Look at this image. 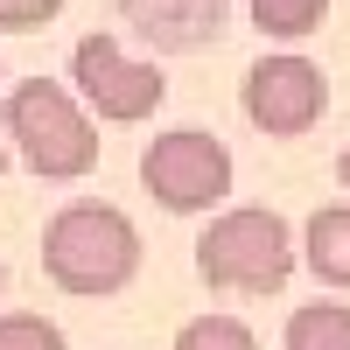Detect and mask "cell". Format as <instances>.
<instances>
[{
    "mask_svg": "<svg viewBox=\"0 0 350 350\" xmlns=\"http://www.w3.org/2000/svg\"><path fill=\"white\" fill-rule=\"evenodd\" d=\"M120 14H126V28L148 49L183 56V49H203V42L224 36L231 0H120Z\"/></svg>",
    "mask_w": 350,
    "mask_h": 350,
    "instance_id": "cell-7",
    "label": "cell"
},
{
    "mask_svg": "<svg viewBox=\"0 0 350 350\" xmlns=\"http://www.w3.org/2000/svg\"><path fill=\"white\" fill-rule=\"evenodd\" d=\"M287 350H350V308L343 301H308L287 315Z\"/></svg>",
    "mask_w": 350,
    "mask_h": 350,
    "instance_id": "cell-9",
    "label": "cell"
},
{
    "mask_svg": "<svg viewBox=\"0 0 350 350\" xmlns=\"http://www.w3.org/2000/svg\"><path fill=\"white\" fill-rule=\"evenodd\" d=\"M329 14V0H252V21H259V36H280V42H301L315 36Z\"/></svg>",
    "mask_w": 350,
    "mask_h": 350,
    "instance_id": "cell-10",
    "label": "cell"
},
{
    "mask_svg": "<svg viewBox=\"0 0 350 350\" xmlns=\"http://www.w3.org/2000/svg\"><path fill=\"white\" fill-rule=\"evenodd\" d=\"M175 350H259V336L239 323V315H196V323H183Z\"/></svg>",
    "mask_w": 350,
    "mask_h": 350,
    "instance_id": "cell-11",
    "label": "cell"
},
{
    "mask_svg": "<svg viewBox=\"0 0 350 350\" xmlns=\"http://www.w3.org/2000/svg\"><path fill=\"white\" fill-rule=\"evenodd\" d=\"M42 273L64 287V295H120L140 273V231L120 203H64L42 224Z\"/></svg>",
    "mask_w": 350,
    "mask_h": 350,
    "instance_id": "cell-1",
    "label": "cell"
},
{
    "mask_svg": "<svg viewBox=\"0 0 350 350\" xmlns=\"http://www.w3.org/2000/svg\"><path fill=\"white\" fill-rule=\"evenodd\" d=\"M323 112H329V77L308 56L280 49V56H259L245 70V120L267 140H301Z\"/></svg>",
    "mask_w": 350,
    "mask_h": 350,
    "instance_id": "cell-6",
    "label": "cell"
},
{
    "mask_svg": "<svg viewBox=\"0 0 350 350\" xmlns=\"http://www.w3.org/2000/svg\"><path fill=\"white\" fill-rule=\"evenodd\" d=\"M196 273H203V287H224V295H280L287 273H295L287 217L267 211V203L217 211L196 239Z\"/></svg>",
    "mask_w": 350,
    "mask_h": 350,
    "instance_id": "cell-3",
    "label": "cell"
},
{
    "mask_svg": "<svg viewBox=\"0 0 350 350\" xmlns=\"http://www.w3.org/2000/svg\"><path fill=\"white\" fill-rule=\"evenodd\" d=\"M0 126H8L21 168L42 183H77L98 168V126L77 105V92H64L56 77H21L0 105Z\"/></svg>",
    "mask_w": 350,
    "mask_h": 350,
    "instance_id": "cell-2",
    "label": "cell"
},
{
    "mask_svg": "<svg viewBox=\"0 0 350 350\" xmlns=\"http://www.w3.org/2000/svg\"><path fill=\"white\" fill-rule=\"evenodd\" d=\"M70 92L84 112H98L112 126H133L168 98V84H161V64H133L120 49V36H84L70 49Z\"/></svg>",
    "mask_w": 350,
    "mask_h": 350,
    "instance_id": "cell-5",
    "label": "cell"
},
{
    "mask_svg": "<svg viewBox=\"0 0 350 350\" xmlns=\"http://www.w3.org/2000/svg\"><path fill=\"white\" fill-rule=\"evenodd\" d=\"M0 287H8V259H0Z\"/></svg>",
    "mask_w": 350,
    "mask_h": 350,
    "instance_id": "cell-15",
    "label": "cell"
},
{
    "mask_svg": "<svg viewBox=\"0 0 350 350\" xmlns=\"http://www.w3.org/2000/svg\"><path fill=\"white\" fill-rule=\"evenodd\" d=\"M64 8H70V0H0V28H42Z\"/></svg>",
    "mask_w": 350,
    "mask_h": 350,
    "instance_id": "cell-13",
    "label": "cell"
},
{
    "mask_svg": "<svg viewBox=\"0 0 350 350\" xmlns=\"http://www.w3.org/2000/svg\"><path fill=\"white\" fill-rule=\"evenodd\" d=\"M301 267L315 280H329V287H350V203H323V211L308 217L301 231Z\"/></svg>",
    "mask_w": 350,
    "mask_h": 350,
    "instance_id": "cell-8",
    "label": "cell"
},
{
    "mask_svg": "<svg viewBox=\"0 0 350 350\" xmlns=\"http://www.w3.org/2000/svg\"><path fill=\"white\" fill-rule=\"evenodd\" d=\"M0 350H70L49 315H0Z\"/></svg>",
    "mask_w": 350,
    "mask_h": 350,
    "instance_id": "cell-12",
    "label": "cell"
},
{
    "mask_svg": "<svg viewBox=\"0 0 350 350\" xmlns=\"http://www.w3.org/2000/svg\"><path fill=\"white\" fill-rule=\"evenodd\" d=\"M140 189L161 211L196 217V211H211V203L231 196V148L217 133H203V126H175V133L140 148Z\"/></svg>",
    "mask_w": 350,
    "mask_h": 350,
    "instance_id": "cell-4",
    "label": "cell"
},
{
    "mask_svg": "<svg viewBox=\"0 0 350 350\" xmlns=\"http://www.w3.org/2000/svg\"><path fill=\"white\" fill-rule=\"evenodd\" d=\"M336 175H343V189H350V148H343V154H336Z\"/></svg>",
    "mask_w": 350,
    "mask_h": 350,
    "instance_id": "cell-14",
    "label": "cell"
}]
</instances>
